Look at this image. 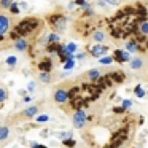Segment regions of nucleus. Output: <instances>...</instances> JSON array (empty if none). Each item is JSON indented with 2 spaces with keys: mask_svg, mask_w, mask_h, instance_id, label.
<instances>
[{
  "mask_svg": "<svg viewBox=\"0 0 148 148\" xmlns=\"http://www.w3.org/2000/svg\"><path fill=\"white\" fill-rule=\"evenodd\" d=\"M86 121H88V115H86V112H84L83 108H78L77 112L73 113V119H72L73 126H75L77 129H83V127H84V124H86Z\"/></svg>",
  "mask_w": 148,
  "mask_h": 148,
  "instance_id": "f257e3e1",
  "label": "nucleus"
},
{
  "mask_svg": "<svg viewBox=\"0 0 148 148\" xmlns=\"http://www.w3.org/2000/svg\"><path fill=\"white\" fill-rule=\"evenodd\" d=\"M37 26H38V23H37L35 19L24 21V23H21L19 26L16 27V34H18V35H26V34H29L32 29H35Z\"/></svg>",
  "mask_w": 148,
  "mask_h": 148,
  "instance_id": "f03ea898",
  "label": "nucleus"
},
{
  "mask_svg": "<svg viewBox=\"0 0 148 148\" xmlns=\"http://www.w3.org/2000/svg\"><path fill=\"white\" fill-rule=\"evenodd\" d=\"M49 21L53 23V26H54V29L58 30V32H62V30H65V27H67V18L65 16H56Z\"/></svg>",
  "mask_w": 148,
  "mask_h": 148,
  "instance_id": "7ed1b4c3",
  "label": "nucleus"
},
{
  "mask_svg": "<svg viewBox=\"0 0 148 148\" xmlns=\"http://www.w3.org/2000/svg\"><path fill=\"white\" fill-rule=\"evenodd\" d=\"M10 30V21L7 14H0V38H3L7 32Z\"/></svg>",
  "mask_w": 148,
  "mask_h": 148,
  "instance_id": "20e7f679",
  "label": "nucleus"
},
{
  "mask_svg": "<svg viewBox=\"0 0 148 148\" xmlns=\"http://www.w3.org/2000/svg\"><path fill=\"white\" fill-rule=\"evenodd\" d=\"M69 97H70V92L65 89H56L54 92V100L58 103H65L69 100Z\"/></svg>",
  "mask_w": 148,
  "mask_h": 148,
  "instance_id": "39448f33",
  "label": "nucleus"
},
{
  "mask_svg": "<svg viewBox=\"0 0 148 148\" xmlns=\"http://www.w3.org/2000/svg\"><path fill=\"white\" fill-rule=\"evenodd\" d=\"M129 65H131L132 70H140V69L145 65V61H143V58H140V56H135V58L131 59Z\"/></svg>",
  "mask_w": 148,
  "mask_h": 148,
  "instance_id": "423d86ee",
  "label": "nucleus"
},
{
  "mask_svg": "<svg viewBox=\"0 0 148 148\" xmlns=\"http://www.w3.org/2000/svg\"><path fill=\"white\" fill-rule=\"evenodd\" d=\"M113 59H115V61H118V62H126V61H129V59H131V54H129L127 51L116 49L115 54H113Z\"/></svg>",
  "mask_w": 148,
  "mask_h": 148,
  "instance_id": "0eeeda50",
  "label": "nucleus"
},
{
  "mask_svg": "<svg viewBox=\"0 0 148 148\" xmlns=\"http://www.w3.org/2000/svg\"><path fill=\"white\" fill-rule=\"evenodd\" d=\"M105 32L103 30H100V29H97V30H94L92 32V35H91V38H92V42H96V45H102V42L105 40Z\"/></svg>",
  "mask_w": 148,
  "mask_h": 148,
  "instance_id": "6e6552de",
  "label": "nucleus"
},
{
  "mask_svg": "<svg viewBox=\"0 0 148 148\" xmlns=\"http://www.w3.org/2000/svg\"><path fill=\"white\" fill-rule=\"evenodd\" d=\"M105 53H107V48L102 45H94L92 48H91V54L96 56V58H103Z\"/></svg>",
  "mask_w": 148,
  "mask_h": 148,
  "instance_id": "1a4fd4ad",
  "label": "nucleus"
},
{
  "mask_svg": "<svg viewBox=\"0 0 148 148\" xmlns=\"http://www.w3.org/2000/svg\"><path fill=\"white\" fill-rule=\"evenodd\" d=\"M27 46H29V43H27L26 38H18L16 42H14V48H16L18 51H26Z\"/></svg>",
  "mask_w": 148,
  "mask_h": 148,
  "instance_id": "9d476101",
  "label": "nucleus"
},
{
  "mask_svg": "<svg viewBox=\"0 0 148 148\" xmlns=\"http://www.w3.org/2000/svg\"><path fill=\"white\" fill-rule=\"evenodd\" d=\"M37 113H38V105H32L24 112V116H26V118H34Z\"/></svg>",
  "mask_w": 148,
  "mask_h": 148,
  "instance_id": "9b49d317",
  "label": "nucleus"
},
{
  "mask_svg": "<svg viewBox=\"0 0 148 148\" xmlns=\"http://www.w3.org/2000/svg\"><path fill=\"white\" fill-rule=\"evenodd\" d=\"M38 69H40V70H43V72H46V73H48V72L53 69V62L49 61V59H46V61H43V62H40V64H38Z\"/></svg>",
  "mask_w": 148,
  "mask_h": 148,
  "instance_id": "f8f14e48",
  "label": "nucleus"
},
{
  "mask_svg": "<svg viewBox=\"0 0 148 148\" xmlns=\"http://www.w3.org/2000/svg\"><path fill=\"white\" fill-rule=\"evenodd\" d=\"M126 51H127V53H137V51H138V46H137V43H135L134 40H131V42H127V43H126Z\"/></svg>",
  "mask_w": 148,
  "mask_h": 148,
  "instance_id": "ddd939ff",
  "label": "nucleus"
},
{
  "mask_svg": "<svg viewBox=\"0 0 148 148\" xmlns=\"http://www.w3.org/2000/svg\"><path fill=\"white\" fill-rule=\"evenodd\" d=\"M8 134H10V127H8V126H2V127H0V142L7 140Z\"/></svg>",
  "mask_w": 148,
  "mask_h": 148,
  "instance_id": "4468645a",
  "label": "nucleus"
},
{
  "mask_svg": "<svg viewBox=\"0 0 148 148\" xmlns=\"http://www.w3.org/2000/svg\"><path fill=\"white\" fill-rule=\"evenodd\" d=\"M86 77H88V80L96 81V80H99V78H100V72L94 69V70H89V72H88V75H86Z\"/></svg>",
  "mask_w": 148,
  "mask_h": 148,
  "instance_id": "2eb2a0df",
  "label": "nucleus"
},
{
  "mask_svg": "<svg viewBox=\"0 0 148 148\" xmlns=\"http://www.w3.org/2000/svg\"><path fill=\"white\" fill-rule=\"evenodd\" d=\"M58 42H59V35H58V34H49V35H48V43H49V45H56Z\"/></svg>",
  "mask_w": 148,
  "mask_h": 148,
  "instance_id": "dca6fc26",
  "label": "nucleus"
},
{
  "mask_svg": "<svg viewBox=\"0 0 148 148\" xmlns=\"http://www.w3.org/2000/svg\"><path fill=\"white\" fill-rule=\"evenodd\" d=\"M11 5H13V0H0V7L3 8V10L11 8Z\"/></svg>",
  "mask_w": 148,
  "mask_h": 148,
  "instance_id": "f3484780",
  "label": "nucleus"
},
{
  "mask_svg": "<svg viewBox=\"0 0 148 148\" xmlns=\"http://www.w3.org/2000/svg\"><path fill=\"white\" fill-rule=\"evenodd\" d=\"M138 29H140V32L143 34V35H148V21H143V23L138 26Z\"/></svg>",
  "mask_w": 148,
  "mask_h": 148,
  "instance_id": "a211bd4d",
  "label": "nucleus"
},
{
  "mask_svg": "<svg viewBox=\"0 0 148 148\" xmlns=\"http://www.w3.org/2000/svg\"><path fill=\"white\" fill-rule=\"evenodd\" d=\"M38 78H40V81H43V83H49V80H51V77H49V73H46V72H42Z\"/></svg>",
  "mask_w": 148,
  "mask_h": 148,
  "instance_id": "6ab92c4d",
  "label": "nucleus"
},
{
  "mask_svg": "<svg viewBox=\"0 0 148 148\" xmlns=\"http://www.w3.org/2000/svg\"><path fill=\"white\" fill-rule=\"evenodd\" d=\"M134 94L137 97H143L145 96V91H143V88L140 86V84H138V86H135V89H134Z\"/></svg>",
  "mask_w": 148,
  "mask_h": 148,
  "instance_id": "aec40b11",
  "label": "nucleus"
},
{
  "mask_svg": "<svg viewBox=\"0 0 148 148\" xmlns=\"http://www.w3.org/2000/svg\"><path fill=\"white\" fill-rule=\"evenodd\" d=\"M16 62H18L16 56H8V58H7V64L11 65V67H14V65H16Z\"/></svg>",
  "mask_w": 148,
  "mask_h": 148,
  "instance_id": "412c9836",
  "label": "nucleus"
},
{
  "mask_svg": "<svg viewBox=\"0 0 148 148\" xmlns=\"http://www.w3.org/2000/svg\"><path fill=\"white\" fill-rule=\"evenodd\" d=\"M35 121L37 123H46V121H49V116L48 115H38L35 118Z\"/></svg>",
  "mask_w": 148,
  "mask_h": 148,
  "instance_id": "4be33fe9",
  "label": "nucleus"
},
{
  "mask_svg": "<svg viewBox=\"0 0 148 148\" xmlns=\"http://www.w3.org/2000/svg\"><path fill=\"white\" fill-rule=\"evenodd\" d=\"M65 51H69L72 54V53H75L77 51V45H75V43H69L67 46H65Z\"/></svg>",
  "mask_w": 148,
  "mask_h": 148,
  "instance_id": "5701e85b",
  "label": "nucleus"
},
{
  "mask_svg": "<svg viewBox=\"0 0 148 148\" xmlns=\"http://www.w3.org/2000/svg\"><path fill=\"white\" fill-rule=\"evenodd\" d=\"M123 108H124V110H131L132 108V100H129V99L123 100Z\"/></svg>",
  "mask_w": 148,
  "mask_h": 148,
  "instance_id": "b1692460",
  "label": "nucleus"
},
{
  "mask_svg": "<svg viewBox=\"0 0 148 148\" xmlns=\"http://www.w3.org/2000/svg\"><path fill=\"white\" fill-rule=\"evenodd\" d=\"M5 99H7V89L0 88V102H5Z\"/></svg>",
  "mask_w": 148,
  "mask_h": 148,
  "instance_id": "393cba45",
  "label": "nucleus"
},
{
  "mask_svg": "<svg viewBox=\"0 0 148 148\" xmlns=\"http://www.w3.org/2000/svg\"><path fill=\"white\" fill-rule=\"evenodd\" d=\"M113 58H108V56H103V58H100V64H112Z\"/></svg>",
  "mask_w": 148,
  "mask_h": 148,
  "instance_id": "a878e982",
  "label": "nucleus"
},
{
  "mask_svg": "<svg viewBox=\"0 0 148 148\" xmlns=\"http://www.w3.org/2000/svg\"><path fill=\"white\" fill-rule=\"evenodd\" d=\"M73 64H75V62H73V59H70V61L64 62V69H65V70H70V69L73 67Z\"/></svg>",
  "mask_w": 148,
  "mask_h": 148,
  "instance_id": "bb28decb",
  "label": "nucleus"
},
{
  "mask_svg": "<svg viewBox=\"0 0 148 148\" xmlns=\"http://www.w3.org/2000/svg\"><path fill=\"white\" fill-rule=\"evenodd\" d=\"M100 5H116V0H99Z\"/></svg>",
  "mask_w": 148,
  "mask_h": 148,
  "instance_id": "cd10ccee",
  "label": "nucleus"
},
{
  "mask_svg": "<svg viewBox=\"0 0 148 148\" xmlns=\"http://www.w3.org/2000/svg\"><path fill=\"white\" fill-rule=\"evenodd\" d=\"M10 10L13 11L14 14H18V13H19V7H18V3H16V2H13V5H11V8H10Z\"/></svg>",
  "mask_w": 148,
  "mask_h": 148,
  "instance_id": "c85d7f7f",
  "label": "nucleus"
},
{
  "mask_svg": "<svg viewBox=\"0 0 148 148\" xmlns=\"http://www.w3.org/2000/svg\"><path fill=\"white\" fill-rule=\"evenodd\" d=\"M62 143H64L65 147H73V145H75V140H72V138H67V140H64Z\"/></svg>",
  "mask_w": 148,
  "mask_h": 148,
  "instance_id": "c756f323",
  "label": "nucleus"
},
{
  "mask_svg": "<svg viewBox=\"0 0 148 148\" xmlns=\"http://www.w3.org/2000/svg\"><path fill=\"white\" fill-rule=\"evenodd\" d=\"M75 3H77V5H80V7H84V5L88 3V2H86V0H77Z\"/></svg>",
  "mask_w": 148,
  "mask_h": 148,
  "instance_id": "7c9ffc66",
  "label": "nucleus"
},
{
  "mask_svg": "<svg viewBox=\"0 0 148 148\" xmlns=\"http://www.w3.org/2000/svg\"><path fill=\"white\" fill-rule=\"evenodd\" d=\"M34 88H35V83L30 81V83H29V91H34Z\"/></svg>",
  "mask_w": 148,
  "mask_h": 148,
  "instance_id": "2f4dec72",
  "label": "nucleus"
}]
</instances>
